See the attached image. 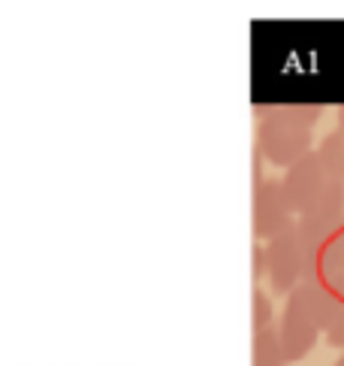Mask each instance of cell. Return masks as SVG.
Returning a JSON list of instances; mask_svg holds the SVG:
<instances>
[{"mask_svg":"<svg viewBox=\"0 0 344 366\" xmlns=\"http://www.w3.org/2000/svg\"><path fill=\"white\" fill-rule=\"evenodd\" d=\"M323 115L317 103H284L263 112L257 127V152L269 164L290 169L311 154V127Z\"/></svg>","mask_w":344,"mask_h":366,"instance_id":"obj_1","label":"cell"},{"mask_svg":"<svg viewBox=\"0 0 344 366\" xmlns=\"http://www.w3.org/2000/svg\"><path fill=\"white\" fill-rule=\"evenodd\" d=\"M293 212L287 209L281 179H260L254 185V237L272 242L278 233L293 227Z\"/></svg>","mask_w":344,"mask_h":366,"instance_id":"obj_4","label":"cell"},{"mask_svg":"<svg viewBox=\"0 0 344 366\" xmlns=\"http://www.w3.org/2000/svg\"><path fill=\"white\" fill-rule=\"evenodd\" d=\"M335 366H344V355H341V357H338V360H335Z\"/></svg>","mask_w":344,"mask_h":366,"instance_id":"obj_11","label":"cell"},{"mask_svg":"<svg viewBox=\"0 0 344 366\" xmlns=\"http://www.w3.org/2000/svg\"><path fill=\"white\" fill-rule=\"evenodd\" d=\"M263 269H269V260H266V248H254V276H260Z\"/></svg>","mask_w":344,"mask_h":366,"instance_id":"obj_9","label":"cell"},{"mask_svg":"<svg viewBox=\"0 0 344 366\" xmlns=\"http://www.w3.org/2000/svg\"><path fill=\"white\" fill-rule=\"evenodd\" d=\"M251 321H254V333L272 327V303L260 287H254V294H251Z\"/></svg>","mask_w":344,"mask_h":366,"instance_id":"obj_7","label":"cell"},{"mask_svg":"<svg viewBox=\"0 0 344 366\" xmlns=\"http://www.w3.org/2000/svg\"><path fill=\"white\" fill-rule=\"evenodd\" d=\"M317 158H320L329 179L344 182V127L323 137V142L317 146Z\"/></svg>","mask_w":344,"mask_h":366,"instance_id":"obj_6","label":"cell"},{"mask_svg":"<svg viewBox=\"0 0 344 366\" xmlns=\"http://www.w3.org/2000/svg\"><path fill=\"white\" fill-rule=\"evenodd\" d=\"M266 260H269V282L275 294L290 297L296 287L305 282L308 269V252L302 242L296 224L278 233L272 242H266Z\"/></svg>","mask_w":344,"mask_h":366,"instance_id":"obj_2","label":"cell"},{"mask_svg":"<svg viewBox=\"0 0 344 366\" xmlns=\"http://www.w3.org/2000/svg\"><path fill=\"white\" fill-rule=\"evenodd\" d=\"M326 185H329V176H326L320 158H317V152H311L308 158H302L299 164L284 169V176H281L287 209L296 218L302 212H308V209L320 200V194L326 191Z\"/></svg>","mask_w":344,"mask_h":366,"instance_id":"obj_3","label":"cell"},{"mask_svg":"<svg viewBox=\"0 0 344 366\" xmlns=\"http://www.w3.org/2000/svg\"><path fill=\"white\" fill-rule=\"evenodd\" d=\"M338 127H344V107H341V112H338Z\"/></svg>","mask_w":344,"mask_h":366,"instance_id":"obj_10","label":"cell"},{"mask_svg":"<svg viewBox=\"0 0 344 366\" xmlns=\"http://www.w3.org/2000/svg\"><path fill=\"white\" fill-rule=\"evenodd\" d=\"M323 336L333 348H344V300L341 297H338V306L333 312V318H329L326 327H323Z\"/></svg>","mask_w":344,"mask_h":366,"instance_id":"obj_8","label":"cell"},{"mask_svg":"<svg viewBox=\"0 0 344 366\" xmlns=\"http://www.w3.org/2000/svg\"><path fill=\"white\" fill-rule=\"evenodd\" d=\"M251 366H287L281 339H278V327L254 333V348H251Z\"/></svg>","mask_w":344,"mask_h":366,"instance_id":"obj_5","label":"cell"}]
</instances>
